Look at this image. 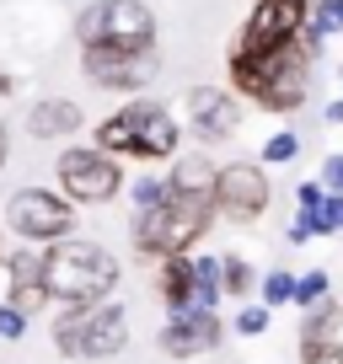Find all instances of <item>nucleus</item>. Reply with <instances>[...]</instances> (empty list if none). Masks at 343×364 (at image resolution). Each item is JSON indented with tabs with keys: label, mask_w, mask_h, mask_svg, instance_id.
<instances>
[{
	"label": "nucleus",
	"mask_w": 343,
	"mask_h": 364,
	"mask_svg": "<svg viewBox=\"0 0 343 364\" xmlns=\"http://www.w3.org/2000/svg\"><path fill=\"white\" fill-rule=\"evenodd\" d=\"M231 86H236V97L268 107V113H295L311 91V48L300 38L268 48V54L231 48Z\"/></svg>",
	"instance_id": "f257e3e1"
},
{
	"label": "nucleus",
	"mask_w": 343,
	"mask_h": 364,
	"mask_svg": "<svg viewBox=\"0 0 343 364\" xmlns=\"http://www.w3.org/2000/svg\"><path fill=\"white\" fill-rule=\"evenodd\" d=\"M92 145L107 150L113 161H177L183 129H177V118L161 102L134 97V102H124L118 113H107L102 124L92 129Z\"/></svg>",
	"instance_id": "f03ea898"
},
{
	"label": "nucleus",
	"mask_w": 343,
	"mask_h": 364,
	"mask_svg": "<svg viewBox=\"0 0 343 364\" xmlns=\"http://www.w3.org/2000/svg\"><path fill=\"white\" fill-rule=\"evenodd\" d=\"M48 257V289L54 300H80V306H102L118 284V257L92 236H70L43 247Z\"/></svg>",
	"instance_id": "7ed1b4c3"
},
{
	"label": "nucleus",
	"mask_w": 343,
	"mask_h": 364,
	"mask_svg": "<svg viewBox=\"0 0 343 364\" xmlns=\"http://www.w3.org/2000/svg\"><path fill=\"white\" fill-rule=\"evenodd\" d=\"M215 225V204H188V198H167L156 209H134V252L145 262H161V257H188L194 241Z\"/></svg>",
	"instance_id": "20e7f679"
},
{
	"label": "nucleus",
	"mask_w": 343,
	"mask_h": 364,
	"mask_svg": "<svg viewBox=\"0 0 343 364\" xmlns=\"http://www.w3.org/2000/svg\"><path fill=\"white\" fill-rule=\"evenodd\" d=\"M75 33L86 48H118V54L150 59V48H156V16H150L145 0H97V6L80 11Z\"/></svg>",
	"instance_id": "39448f33"
},
{
	"label": "nucleus",
	"mask_w": 343,
	"mask_h": 364,
	"mask_svg": "<svg viewBox=\"0 0 343 364\" xmlns=\"http://www.w3.org/2000/svg\"><path fill=\"white\" fill-rule=\"evenodd\" d=\"M6 225L22 247H54L75 236V204L54 188H16L6 198Z\"/></svg>",
	"instance_id": "423d86ee"
},
{
	"label": "nucleus",
	"mask_w": 343,
	"mask_h": 364,
	"mask_svg": "<svg viewBox=\"0 0 343 364\" xmlns=\"http://www.w3.org/2000/svg\"><path fill=\"white\" fill-rule=\"evenodd\" d=\"M54 177H59V193L70 204H113L124 193V166L97 145H70L59 156Z\"/></svg>",
	"instance_id": "0eeeda50"
},
{
	"label": "nucleus",
	"mask_w": 343,
	"mask_h": 364,
	"mask_svg": "<svg viewBox=\"0 0 343 364\" xmlns=\"http://www.w3.org/2000/svg\"><path fill=\"white\" fill-rule=\"evenodd\" d=\"M306 27H311L306 0H252V16H247V27H241V38L231 48H241V54H268V48H279V43H295Z\"/></svg>",
	"instance_id": "6e6552de"
},
{
	"label": "nucleus",
	"mask_w": 343,
	"mask_h": 364,
	"mask_svg": "<svg viewBox=\"0 0 343 364\" xmlns=\"http://www.w3.org/2000/svg\"><path fill=\"white\" fill-rule=\"evenodd\" d=\"M274 188H268V166L263 161H226L215 182V215L236 220V225H252V220L268 209Z\"/></svg>",
	"instance_id": "1a4fd4ad"
},
{
	"label": "nucleus",
	"mask_w": 343,
	"mask_h": 364,
	"mask_svg": "<svg viewBox=\"0 0 343 364\" xmlns=\"http://www.w3.org/2000/svg\"><path fill=\"white\" fill-rule=\"evenodd\" d=\"M6 306H16V311H43L48 300H54V289H48V257H43V247H16L11 257H6Z\"/></svg>",
	"instance_id": "9d476101"
},
{
	"label": "nucleus",
	"mask_w": 343,
	"mask_h": 364,
	"mask_svg": "<svg viewBox=\"0 0 343 364\" xmlns=\"http://www.w3.org/2000/svg\"><path fill=\"white\" fill-rule=\"evenodd\" d=\"M220 343H226V321L215 311H183L161 327V348L172 359H199V353H215Z\"/></svg>",
	"instance_id": "9b49d317"
},
{
	"label": "nucleus",
	"mask_w": 343,
	"mask_h": 364,
	"mask_svg": "<svg viewBox=\"0 0 343 364\" xmlns=\"http://www.w3.org/2000/svg\"><path fill=\"white\" fill-rule=\"evenodd\" d=\"M188 118H194V134L204 145H220V139H231L241 129V102L226 86H199L188 97Z\"/></svg>",
	"instance_id": "f8f14e48"
},
{
	"label": "nucleus",
	"mask_w": 343,
	"mask_h": 364,
	"mask_svg": "<svg viewBox=\"0 0 343 364\" xmlns=\"http://www.w3.org/2000/svg\"><path fill=\"white\" fill-rule=\"evenodd\" d=\"M124 343H129V311L118 300H102V306L86 311V321H80V359H113V353H124Z\"/></svg>",
	"instance_id": "ddd939ff"
},
{
	"label": "nucleus",
	"mask_w": 343,
	"mask_h": 364,
	"mask_svg": "<svg viewBox=\"0 0 343 364\" xmlns=\"http://www.w3.org/2000/svg\"><path fill=\"white\" fill-rule=\"evenodd\" d=\"M80 70L92 86H107V91H139L150 75V59H134V54H118V48H80Z\"/></svg>",
	"instance_id": "4468645a"
},
{
	"label": "nucleus",
	"mask_w": 343,
	"mask_h": 364,
	"mask_svg": "<svg viewBox=\"0 0 343 364\" xmlns=\"http://www.w3.org/2000/svg\"><path fill=\"white\" fill-rule=\"evenodd\" d=\"M215 182H220V166L194 150V156H177L167 171V193L172 198H188V204H215Z\"/></svg>",
	"instance_id": "2eb2a0df"
},
{
	"label": "nucleus",
	"mask_w": 343,
	"mask_h": 364,
	"mask_svg": "<svg viewBox=\"0 0 343 364\" xmlns=\"http://www.w3.org/2000/svg\"><path fill=\"white\" fill-rule=\"evenodd\" d=\"M80 107L70 102V97H43V102H33L27 107V134L33 139H70V134H80Z\"/></svg>",
	"instance_id": "dca6fc26"
},
{
	"label": "nucleus",
	"mask_w": 343,
	"mask_h": 364,
	"mask_svg": "<svg viewBox=\"0 0 343 364\" xmlns=\"http://www.w3.org/2000/svg\"><path fill=\"white\" fill-rule=\"evenodd\" d=\"M156 295L172 316L194 311V257H161L156 262Z\"/></svg>",
	"instance_id": "f3484780"
},
{
	"label": "nucleus",
	"mask_w": 343,
	"mask_h": 364,
	"mask_svg": "<svg viewBox=\"0 0 343 364\" xmlns=\"http://www.w3.org/2000/svg\"><path fill=\"white\" fill-rule=\"evenodd\" d=\"M220 295H226L220 257H194V311H215Z\"/></svg>",
	"instance_id": "a211bd4d"
},
{
	"label": "nucleus",
	"mask_w": 343,
	"mask_h": 364,
	"mask_svg": "<svg viewBox=\"0 0 343 364\" xmlns=\"http://www.w3.org/2000/svg\"><path fill=\"white\" fill-rule=\"evenodd\" d=\"M220 273H226V295L231 300H247L258 289V273H252L247 257H220Z\"/></svg>",
	"instance_id": "6ab92c4d"
},
{
	"label": "nucleus",
	"mask_w": 343,
	"mask_h": 364,
	"mask_svg": "<svg viewBox=\"0 0 343 364\" xmlns=\"http://www.w3.org/2000/svg\"><path fill=\"white\" fill-rule=\"evenodd\" d=\"M295 284H300L295 273L274 268V273L263 279V284H258V289H263V306H285V300H295Z\"/></svg>",
	"instance_id": "aec40b11"
},
{
	"label": "nucleus",
	"mask_w": 343,
	"mask_h": 364,
	"mask_svg": "<svg viewBox=\"0 0 343 364\" xmlns=\"http://www.w3.org/2000/svg\"><path fill=\"white\" fill-rule=\"evenodd\" d=\"M295 156H300V139L290 134V129H279V134L263 145V156H258V161H263V166H285V161H295Z\"/></svg>",
	"instance_id": "412c9836"
},
{
	"label": "nucleus",
	"mask_w": 343,
	"mask_h": 364,
	"mask_svg": "<svg viewBox=\"0 0 343 364\" xmlns=\"http://www.w3.org/2000/svg\"><path fill=\"white\" fill-rule=\"evenodd\" d=\"M322 300H327V273H317V268H311V273H300V284H295V306H322Z\"/></svg>",
	"instance_id": "4be33fe9"
},
{
	"label": "nucleus",
	"mask_w": 343,
	"mask_h": 364,
	"mask_svg": "<svg viewBox=\"0 0 343 364\" xmlns=\"http://www.w3.org/2000/svg\"><path fill=\"white\" fill-rule=\"evenodd\" d=\"M311 33H317V38L343 33V0H322L317 11H311Z\"/></svg>",
	"instance_id": "5701e85b"
},
{
	"label": "nucleus",
	"mask_w": 343,
	"mask_h": 364,
	"mask_svg": "<svg viewBox=\"0 0 343 364\" xmlns=\"http://www.w3.org/2000/svg\"><path fill=\"white\" fill-rule=\"evenodd\" d=\"M129 193H134V209H156V204H167V182L161 177H134V188H129Z\"/></svg>",
	"instance_id": "b1692460"
},
{
	"label": "nucleus",
	"mask_w": 343,
	"mask_h": 364,
	"mask_svg": "<svg viewBox=\"0 0 343 364\" xmlns=\"http://www.w3.org/2000/svg\"><path fill=\"white\" fill-rule=\"evenodd\" d=\"M236 332L241 338H263L268 332V306H241L236 311Z\"/></svg>",
	"instance_id": "393cba45"
},
{
	"label": "nucleus",
	"mask_w": 343,
	"mask_h": 364,
	"mask_svg": "<svg viewBox=\"0 0 343 364\" xmlns=\"http://www.w3.org/2000/svg\"><path fill=\"white\" fill-rule=\"evenodd\" d=\"M0 338H6V343H22L27 338V311H16V306L0 300Z\"/></svg>",
	"instance_id": "a878e982"
},
{
	"label": "nucleus",
	"mask_w": 343,
	"mask_h": 364,
	"mask_svg": "<svg viewBox=\"0 0 343 364\" xmlns=\"http://www.w3.org/2000/svg\"><path fill=\"white\" fill-rule=\"evenodd\" d=\"M322 188H327V193H343V156H327L322 161Z\"/></svg>",
	"instance_id": "bb28decb"
},
{
	"label": "nucleus",
	"mask_w": 343,
	"mask_h": 364,
	"mask_svg": "<svg viewBox=\"0 0 343 364\" xmlns=\"http://www.w3.org/2000/svg\"><path fill=\"white\" fill-rule=\"evenodd\" d=\"M322 198H327V188H322V182H300V188H295V204H300V209H322Z\"/></svg>",
	"instance_id": "cd10ccee"
},
{
	"label": "nucleus",
	"mask_w": 343,
	"mask_h": 364,
	"mask_svg": "<svg viewBox=\"0 0 343 364\" xmlns=\"http://www.w3.org/2000/svg\"><path fill=\"white\" fill-rule=\"evenodd\" d=\"M322 118H327V124H343V97H338V102H327V107H322Z\"/></svg>",
	"instance_id": "c85d7f7f"
},
{
	"label": "nucleus",
	"mask_w": 343,
	"mask_h": 364,
	"mask_svg": "<svg viewBox=\"0 0 343 364\" xmlns=\"http://www.w3.org/2000/svg\"><path fill=\"white\" fill-rule=\"evenodd\" d=\"M11 91H16V75H11V70H0V97H11Z\"/></svg>",
	"instance_id": "c756f323"
},
{
	"label": "nucleus",
	"mask_w": 343,
	"mask_h": 364,
	"mask_svg": "<svg viewBox=\"0 0 343 364\" xmlns=\"http://www.w3.org/2000/svg\"><path fill=\"white\" fill-rule=\"evenodd\" d=\"M6 156H11V134H6V124H0V166H6Z\"/></svg>",
	"instance_id": "7c9ffc66"
},
{
	"label": "nucleus",
	"mask_w": 343,
	"mask_h": 364,
	"mask_svg": "<svg viewBox=\"0 0 343 364\" xmlns=\"http://www.w3.org/2000/svg\"><path fill=\"white\" fill-rule=\"evenodd\" d=\"M306 6H322V0H306Z\"/></svg>",
	"instance_id": "2f4dec72"
},
{
	"label": "nucleus",
	"mask_w": 343,
	"mask_h": 364,
	"mask_svg": "<svg viewBox=\"0 0 343 364\" xmlns=\"http://www.w3.org/2000/svg\"><path fill=\"white\" fill-rule=\"evenodd\" d=\"M0 273H6V257H0Z\"/></svg>",
	"instance_id": "473e14b6"
}]
</instances>
